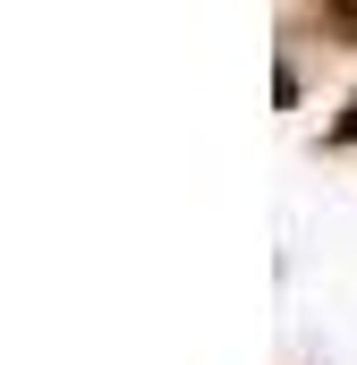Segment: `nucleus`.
Instances as JSON below:
<instances>
[{
  "label": "nucleus",
  "instance_id": "nucleus-1",
  "mask_svg": "<svg viewBox=\"0 0 357 365\" xmlns=\"http://www.w3.org/2000/svg\"><path fill=\"white\" fill-rule=\"evenodd\" d=\"M323 9H332V26H341V34H357V0H323Z\"/></svg>",
  "mask_w": 357,
  "mask_h": 365
},
{
  "label": "nucleus",
  "instance_id": "nucleus-2",
  "mask_svg": "<svg viewBox=\"0 0 357 365\" xmlns=\"http://www.w3.org/2000/svg\"><path fill=\"white\" fill-rule=\"evenodd\" d=\"M332 145H357V93H349V110H341V128H332Z\"/></svg>",
  "mask_w": 357,
  "mask_h": 365
}]
</instances>
